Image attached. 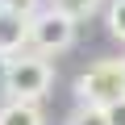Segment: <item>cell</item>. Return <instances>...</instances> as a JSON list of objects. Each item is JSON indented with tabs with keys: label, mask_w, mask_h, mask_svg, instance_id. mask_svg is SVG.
Here are the masks:
<instances>
[{
	"label": "cell",
	"mask_w": 125,
	"mask_h": 125,
	"mask_svg": "<svg viewBox=\"0 0 125 125\" xmlns=\"http://www.w3.org/2000/svg\"><path fill=\"white\" fill-rule=\"evenodd\" d=\"M4 9H9V0H0V13H4Z\"/></svg>",
	"instance_id": "cell-12"
},
{
	"label": "cell",
	"mask_w": 125,
	"mask_h": 125,
	"mask_svg": "<svg viewBox=\"0 0 125 125\" xmlns=\"http://www.w3.org/2000/svg\"><path fill=\"white\" fill-rule=\"evenodd\" d=\"M108 29L117 42H125V0H108Z\"/></svg>",
	"instance_id": "cell-8"
},
{
	"label": "cell",
	"mask_w": 125,
	"mask_h": 125,
	"mask_svg": "<svg viewBox=\"0 0 125 125\" xmlns=\"http://www.w3.org/2000/svg\"><path fill=\"white\" fill-rule=\"evenodd\" d=\"M21 46H29V13H0V54H21Z\"/></svg>",
	"instance_id": "cell-4"
},
{
	"label": "cell",
	"mask_w": 125,
	"mask_h": 125,
	"mask_svg": "<svg viewBox=\"0 0 125 125\" xmlns=\"http://www.w3.org/2000/svg\"><path fill=\"white\" fill-rule=\"evenodd\" d=\"M104 113H108V125H125V96H121L113 108H104Z\"/></svg>",
	"instance_id": "cell-9"
},
{
	"label": "cell",
	"mask_w": 125,
	"mask_h": 125,
	"mask_svg": "<svg viewBox=\"0 0 125 125\" xmlns=\"http://www.w3.org/2000/svg\"><path fill=\"white\" fill-rule=\"evenodd\" d=\"M9 9H13V13H29V17H33V13H38V0H9Z\"/></svg>",
	"instance_id": "cell-11"
},
{
	"label": "cell",
	"mask_w": 125,
	"mask_h": 125,
	"mask_svg": "<svg viewBox=\"0 0 125 125\" xmlns=\"http://www.w3.org/2000/svg\"><path fill=\"white\" fill-rule=\"evenodd\" d=\"M104 4V0H54V9H62V13H71L75 21H83V17H92L96 9Z\"/></svg>",
	"instance_id": "cell-7"
},
{
	"label": "cell",
	"mask_w": 125,
	"mask_h": 125,
	"mask_svg": "<svg viewBox=\"0 0 125 125\" xmlns=\"http://www.w3.org/2000/svg\"><path fill=\"white\" fill-rule=\"evenodd\" d=\"M0 125H46V121H42L38 104H29V100H9L4 108H0Z\"/></svg>",
	"instance_id": "cell-5"
},
{
	"label": "cell",
	"mask_w": 125,
	"mask_h": 125,
	"mask_svg": "<svg viewBox=\"0 0 125 125\" xmlns=\"http://www.w3.org/2000/svg\"><path fill=\"white\" fill-rule=\"evenodd\" d=\"M54 88V67L46 54H13L9 67V100H29L38 104Z\"/></svg>",
	"instance_id": "cell-3"
},
{
	"label": "cell",
	"mask_w": 125,
	"mask_h": 125,
	"mask_svg": "<svg viewBox=\"0 0 125 125\" xmlns=\"http://www.w3.org/2000/svg\"><path fill=\"white\" fill-rule=\"evenodd\" d=\"M75 96L79 104L92 108H113L125 96V58H100L75 79Z\"/></svg>",
	"instance_id": "cell-1"
},
{
	"label": "cell",
	"mask_w": 125,
	"mask_h": 125,
	"mask_svg": "<svg viewBox=\"0 0 125 125\" xmlns=\"http://www.w3.org/2000/svg\"><path fill=\"white\" fill-rule=\"evenodd\" d=\"M75 29H79V21H75L71 13H62V9L50 4V9H42V13L29 17V46H33V54L54 58V54H62V50H71Z\"/></svg>",
	"instance_id": "cell-2"
},
{
	"label": "cell",
	"mask_w": 125,
	"mask_h": 125,
	"mask_svg": "<svg viewBox=\"0 0 125 125\" xmlns=\"http://www.w3.org/2000/svg\"><path fill=\"white\" fill-rule=\"evenodd\" d=\"M67 125H108V113H104V108H92V104H79V108L67 117Z\"/></svg>",
	"instance_id": "cell-6"
},
{
	"label": "cell",
	"mask_w": 125,
	"mask_h": 125,
	"mask_svg": "<svg viewBox=\"0 0 125 125\" xmlns=\"http://www.w3.org/2000/svg\"><path fill=\"white\" fill-rule=\"evenodd\" d=\"M9 67H13V58L0 54V96H9Z\"/></svg>",
	"instance_id": "cell-10"
}]
</instances>
